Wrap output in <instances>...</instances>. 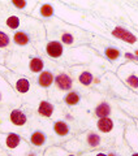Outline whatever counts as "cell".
<instances>
[{
    "mask_svg": "<svg viewBox=\"0 0 138 156\" xmlns=\"http://www.w3.org/2000/svg\"><path fill=\"white\" fill-rule=\"evenodd\" d=\"M43 25L46 29V39L57 41L63 46L77 48L91 42V34L89 31L69 25L57 17H52L48 22L44 21Z\"/></svg>",
    "mask_w": 138,
    "mask_h": 156,
    "instance_id": "6da1fadb",
    "label": "cell"
},
{
    "mask_svg": "<svg viewBox=\"0 0 138 156\" xmlns=\"http://www.w3.org/2000/svg\"><path fill=\"white\" fill-rule=\"evenodd\" d=\"M5 65L8 69L25 77H37L44 70L46 61L38 56L37 51H12L5 57Z\"/></svg>",
    "mask_w": 138,
    "mask_h": 156,
    "instance_id": "7a4b0ae2",
    "label": "cell"
},
{
    "mask_svg": "<svg viewBox=\"0 0 138 156\" xmlns=\"http://www.w3.org/2000/svg\"><path fill=\"white\" fill-rule=\"evenodd\" d=\"M29 131V116L21 107H0V133H16L25 138Z\"/></svg>",
    "mask_w": 138,
    "mask_h": 156,
    "instance_id": "3957f363",
    "label": "cell"
},
{
    "mask_svg": "<svg viewBox=\"0 0 138 156\" xmlns=\"http://www.w3.org/2000/svg\"><path fill=\"white\" fill-rule=\"evenodd\" d=\"M0 74L11 85L12 89L16 91V94L21 98L22 103H25V101L31 103L33 100L38 99V96L41 94H43V92H41V87L37 83H34L29 77L14 73L11 69H8L5 65H0Z\"/></svg>",
    "mask_w": 138,
    "mask_h": 156,
    "instance_id": "277c9868",
    "label": "cell"
},
{
    "mask_svg": "<svg viewBox=\"0 0 138 156\" xmlns=\"http://www.w3.org/2000/svg\"><path fill=\"white\" fill-rule=\"evenodd\" d=\"M0 147L9 156H30L34 151L27 140L16 133H0Z\"/></svg>",
    "mask_w": 138,
    "mask_h": 156,
    "instance_id": "5b68a950",
    "label": "cell"
},
{
    "mask_svg": "<svg viewBox=\"0 0 138 156\" xmlns=\"http://www.w3.org/2000/svg\"><path fill=\"white\" fill-rule=\"evenodd\" d=\"M116 73L128 87L138 91V62H124L117 68Z\"/></svg>",
    "mask_w": 138,
    "mask_h": 156,
    "instance_id": "8992f818",
    "label": "cell"
},
{
    "mask_svg": "<svg viewBox=\"0 0 138 156\" xmlns=\"http://www.w3.org/2000/svg\"><path fill=\"white\" fill-rule=\"evenodd\" d=\"M22 100L11 85L4 80V77L0 74V107L11 105V107H22Z\"/></svg>",
    "mask_w": 138,
    "mask_h": 156,
    "instance_id": "52a82bcc",
    "label": "cell"
},
{
    "mask_svg": "<svg viewBox=\"0 0 138 156\" xmlns=\"http://www.w3.org/2000/svg\"><path fill=\"white\" fill-rule=\"evenodd\" d=\"M25 139L29 142V144L35 150H43L46 147H50L48 144V134L42 129H34L30 130L25 136Z\"/></svg>",
    "mask_w": 138,
    "mask_h": 156,
    "instance_id": "ba28073f",
    "label": "cell"
},
{
    "mask_svg": "<svg viewBox=\"0 0 138 156\" xmlns=\"http://www.w3.org/2000/svg\"><path fill=\"white\" fill-rule=\"evenodd\" d=\"M31 17L38 20V21H48L52 17H55V7L53 3H43V2H38L35 9L31 13Z\"/></svg>",
    "mask_w": 138,
    "mask_h": 156,
    "instance_id": "9c48e42d",
    "label": "cell"
},
{
    "mask_svg": "<svg viewBox=\"0 0 138 156\" xmlns=\"http://www.w3.org/2000/svg\"><path fill=\"white\" fill-rule=\"evenodd\" d=\"M7 7H9L13 11H16L21 14L31 16L33 11L35 9L38 2H31V0H12V2H3Z\"/></svg>",
    "mask_w": 138,
    "mask_h": 156,
    "instance_id": "30bf717a",
    "label": "cell"
},
{
    "mask_svg": "<svg viewBox=\"0 0 138 156\" xmlns=\"http://www.w3.org/2000/svg\"><path fill=\"white\" fill-rule=\"evenodd\" d=\"M44 53L53 58V60H57V58H61L65 53V50H64V46L60 42L57 41H48L46 44H44Z\"/></svg>",
    "mask_w": 138,
    "mask_h": 156,
    "instance_id": "8fae6325",
    "label": "cell"
},
{
    "mask_svg": "<svg viewBox=\"0 0 138 156\" xmlns=\"http://www.w3.org/2000/svg\"><path fill=\"white\" fill-rule=\"evenodd\" d=\"M55 83L56 89L60 90V91H71L72 87H73V80L72 77L68 74L67 72H60L55 76Z\"/></svg>",
    "mask_w": 138,
    "mask_h": 156,
    "instance_id": "7c38bea8",
    "label": "cell"
},
{
    "mask_svg": "<svg viewBox=\"0 0 138 156\" xmlns=\"http://www.w3.org/2000/svg\"><path fill=\"white\" fill-rule=\"evenodd\" d=\"M37 113L41 117H46V119H52L55 115V104L47 99H41L37 103Z\"/></svg>",
    "mask_w": 138,
    "mask_h": 156,
    "instance_id": "4fadbf2b",
    "label": "cell"
},
{
    "mask_svg": "<svg viewBox=\"0 0 138 156\" xmlns=\"http://www.w3.org/2000/svg\"><path fill=\"white\" fill-rule=\"evenodd\" d=\"M55 81V76L51 70H43L35 77V83L41 87L42 90H47L53 85Z\"/></svg>",
    "mask_w": 138,
    "mask_h": 156,
    "instance_id": "5bb4252c",
    "label": "cell"
},
{
    "mask_svg": "<svg viewBox=\"0 0 138 156\" xmlns=\"http://www.w3.org/2000/svg\"><path fill=\"white\" fill-rule=\"evenodd\" d=\"M111 34L113 37H116L117 39H121L122 42L129 43V44H134L137 42V38H136L134 34H132L130 31H128L126 29L121 27V26H115L111 30Z\"/></svg>",
    "mask_w": 138,
    "mask_h": 156,
    "instance_id": "9a60e30c",
    "label": "cell"
},
{
    "mask_svg": "<svg viewBox=\"0 0 138 156\" xmlns=\"http://www.w3.org/2000/svg\"><path fill=\"white\" fill-rule=\"evenodd\" d=\"M0 50L8 51V52H12L16 50L13 46V42H12L11 31H8L7 29H4L3 26H0Z\"/></svg>",
    "mask_w": 138,
    "mask_h": 156,
    "instance_id": "2e32d148",
    "label": "cell"
},
{
    "mask_svg": "<svg viewBox=\"0 0 138 156\" xmlns=\"http://www.w3.org/2000/svg\"><path fill=\"white\" fill-rule=\"evenodd\" d=\"M52 131L55 133V135L60 136V138H64V136H68L71 134V126H69L68 122L63 120H56L53 121L52 124Z\"/></svg>",
    "mask_w": 138,
    "mask_h": 156,
    "instance_id": "e0dca14e",
    "label": "cell"
},
{
    "mask_svg": "<svg viewBox=\"0 0 138 156\" xmlns=\"http://www.w3.org/2000/svg\"><path fill=\"white\" fill-rule=\"evenodd\" d=\"M76 77H77V81L80 82L82 86H90L94 83V73H93L90 69H82L78 73H74Z\"/></svg>",
    "mask_w": 138,
    "mask_h": 156,
    "instance_id": "ac0fdd59",
    "label": "cell"
},
{
    "mask_svg": "<svg viewBox=\"0 0 138 156\" xmlns=\"http://www.w3.org/2000/svg\"><path fill=\"white\" fill-rule=\"evenodd\" d=\"M113 128H115V122L111 117H103V119H98L96 121V129L102 133H111Z\"/></svg>",
    "mask_w": 138,
    "mask_h": 156,
    "instance_id": "d6986e66",
    "label": "cell"
},
{
    "mask_svg": "<svg viewBox=\"0 0 138 156\" xmlns=\"http://www.w3.org/2000/svg\"><path fill=\"white\" fill-rule=\"evenodd\" d=\"M43 156H78V155L69 152V151H67L64 147L61 148V147L52 146V147H48L47 150H44Z\"/></svg>",
    "mask_w": 138,
    "mask_h": 156,
    "instance_id": "ffe728a7",
    "label": "cell"
},
{
    "mask_svg": "<svg viewBox=\"0 0 138 156\" xmlns=\"http://www.w3.org/2000/svg\"><path fill=\"white\" fill-rule=\"evenodd\" d=\"M103 53H104V56L111 61H119L121 58V56H122V53H121V51L119 50V48L112 47V46L106 47L104 50H103Z\"/></svg>",
    "mask_w": 138,
    "mask_h": 156,
    "instance_id": "44dd1931",
    "label": "cell"
},
{
    "mask_svg": "<svg viewBox=\"0 0 138 156\" xmlns=\"http://www.w3.org/2000/svg\"><path fill=\"white\" fill-rule=\"evenodd\" d=\"M111 112H112L111 105L108 104V103H106V101H102V103H99V104L96 105V108H95V115H96L98 119L110 117Z\"/></svg>",
    "mask_w": 138,
    "mask_h": 156,
    "instance_id": "7402d4cb",
    "label": "cell"
},
{
    "mask_svg": "<svg viewBox=\"0 0 138 156\" xmlns=\"http://www.w3.org/2000/svg\"><path fill=\"white\" fill-rule=\"evenodd\" d=\"M80 100H81V96L77 91H68L65 94V96H64V101H65V104L69 107L77 105L80 103Z\"/></svg>",
    "mask_w": 138,
    "mask_h": 156,
    "instance_id": "603a6c76",
    "label": "cell"
},
{
    "mask_svg": "<svg viewBox=\"0 0 138 156\" xmlns=\"http://www.w3.org/2000/svg\"><path fill=\"white\" fill-rule=\"evenodd\" d=\"M7 55H8V52L0 50V65L5 64V57H7Z\"/></svg>",
    "mask_w": 138,
    "mask_h": 156,
    "instance_id": "cb8c5ba5",
    "label": "cell"
},
{
    "mask_svg": "<svg viewBox=\"0 0 138 156\" xmlns=\"http://www.w3.org/2000/svg\"><path fill=\"white\" fill-rule=\"evenodd\" d=\"M0 156H9L7 152H5V151H4L2 147H0Z\"/></svg>",
    "mask_w": 138,
    "mask_h": 156,
    "instance_id": "d4e9b609",
    "label": "cell"
},
{
    "mask_svg": "<svg viewBox=\"0 0 138 156\" xmlns=\"http://www.w3.org/2000/svg\"><path fill=\"white\" fill-rule=\"evenodd\" d=\"M130 156H138V152H133Z\"/></svg>",
    "mask_w": 138,
    "mask_h": 156,
    "instance_id": "484cf974",
    "label": "cell"
},
{
    "mask_svg": "<svg viewBox=\"0 0 138 156\" xmlns=\"http://www.w3.org/2000/svg\"><path fill=\"white\" fill-rule=\"evenodd\" d=\"M134 53H136V56H137V58H138V50H136V51H134Z\"/></svg>",
    "mask_w": 138,
    "mask_h": 156,
    "instance_id": "4316f807",
    "label": "cell"
},
{
    "mask_svg": "<svg viewBox=\"0 0 138 156\" xmlns=\"http://www.w3.org/2000/svg\"><path fill=\"white\" fill-rule=\"evenodd\" d=\"M137 146H138V143H137Z\"/></svg>",
    "mask_w": 138,
    "mask_h": 156,
    "instance_id": "83f0119b",
    "label": "cell"
}]
</instances>
